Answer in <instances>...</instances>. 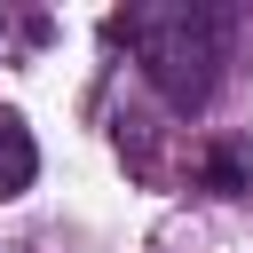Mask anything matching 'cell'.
<instances>
[{
  "label": "cell",
  "mask_w": 253,
  "mask_h": 253,
  "mask_svg": "<svg viewBox=\"0 0 253 253\" xmlns=\"http://www.w3.org/2000/svg\"><path fill=\"white\" fill-rule=\"evenodd\" d=\"M111 40L134 47L142 79L190 119L213 103L221 63H229V8H198V0H166V8H119Z\"/></svg>",
  "instance_id": "cell-1"
},
{
  "label": "cell",
  "mask_w": 253,
  "mask_h": 253,
  "mask_svg": "<svg viewBox=\"0 0 253 253\" xmlns=\"http://www.w3.org/2000/svg\"><path fill=\"white\" fill-rule=\"evenodd\" d=\"M198 190H213V198H245V190H253V142H245V134L206 142V158H198Z\"/></svg>",
  "instance_id": "cell-2"
},
{
  "label": "cell",
  "mask_w": 253,
  "mask_h": 253,
  "mask_svg": "<svg viewBox=\"0 0 253 253\" xmlns=\"http://www.w3.org/2000/svg\"><path fill=\"white\" fill-rule=\"evenodd\" d=\"M32 174H40V142L16 111H0V198H24Z\"/></svg>",
  "instance_id": "cell-3"
}]
</instances>
